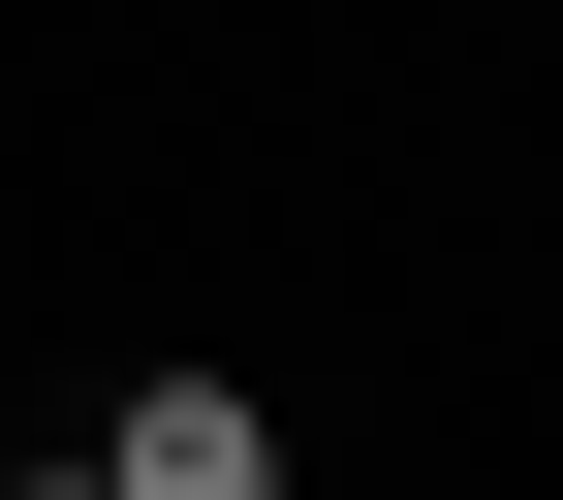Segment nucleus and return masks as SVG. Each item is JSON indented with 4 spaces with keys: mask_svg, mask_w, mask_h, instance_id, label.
Returning a JSON list of instances; mask_svg holds the SVG:
<instances>
[{
    "mask_svg": "<svg viewBox=\"0 0 563 500\" xmlns=\"http://www.w3.org/2000/svg\"><path fill=\"white\" fill-rule=\"evenodd\" d=\"M95 500H282V438H251V376H157V407L95 438Z\"/></svg>",
    "mask_w": 563,
    "mask_h": 500,
    "instance_id": "f257e3e1",
    "label": "nucleus"
},
{
    "mask_svg": "<svg viewBox=\"0 0 563 500\" xmlns=\"http://www.w3.org/2000/svg\"><path fill=\"white\" fill-rule=\"evenodd\" d=\"M0 500H95V469H0Z\"/></svg>",
    "mask_w": 563,
    "mask_h": 500,
    "instance_id": "f03ea898",
    "label": "nucleus"
}]
</instances>
